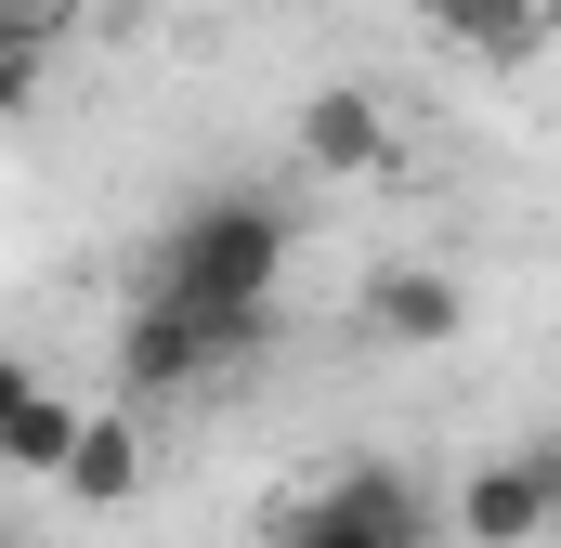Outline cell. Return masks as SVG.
<instances>
[{"mask_svg":"<svg viewBox=\"0 0 561 548\" xmlns=\"http://www.w3.org/2000/svg\"><path fill=\"white\" fill-rule=\"evenodd\" d=\"M419 26L470 66H536L561 39V0H419Z\"/></svg>","mask_w":561,"mask_h":548,"instance_id":"obj_6","label":"cell"},{"mask_svg":"<svg viewBox=\"0 0 561 548\" xmlns=\"http://www.w3.org/2000/svg\"><path fill=\"white\" fill-rule=\"evenodd\" d=\"M275 548H431V496L392 457H353V470H327L300 510H275Z\"/></svg>","mask_w":561,"mask_h":548,"instance_id":"obj_3","label":"cell"},{"mask_svg":"<svg viewBox=\"0 0 561 548\" xmlns=\"http://www.w3.org/2000/svg\"><path fill=\"white\" fill-rule=\"evenodd\" d=\"M262 340H275V313H209V300L131 287V313H118V340H105V379H118L131 406H183V392H222Z\"/></svg>","mask_w":561,"mask_h":548,"instance_id":"obj_1","label":"cell"},{"mask_svg":"<svg viewBox=\"0 0 561 548\" xmlns=\"http://www.w3.org/2000/svg\"><path fill=\"white\" fill-rule=\"evenodd\" d=\"M79 418H92V406H66L39 366H13V379H0V457H13L26 483H66V457H79Z\"/></svg>","mask_w":561,"mask_h":548,"instance_id":"obj_8","label":"cell"},{"mask_svg":"<svg viewBox=\"0 0 561 548\" xmlns=\"http://www.w3.org/2000/svg\"><path fill=\"white\" fill-rule=\"evenodd\" d=\"M523 457H536V483H549V510H561V431H536Z\"/></svg>","mask_w":561,"mask_h":548,"instance_id":"obj_10","label":"cell"},{"mask_svg":"<svg viewBox=\"0 0 561 548\" xmlns=\"http://www.w3.org/2000/svg\"><path fill=\"white\" fill-rule=\"evenodd\" d=\"M549 523H561V510H549V483H536V457H523V444H510V457H483V470L457 483V536H470V548H536Z\"/></svg>","mask_w":561,"mask_h":548,"instance_id":"obj_7","label":"cell"},{"mask_svg":"<svg viewBox=\"0 0 561 548\" xmlns=\"http://www.w3.org/2000/svg\"><path fill=\"white\" fill-rule=\"evenodd\" d=\"M66 496H79V510H131V496H144V406H131V392L79 418V457H66Z\"/></svg>","mask_w":561,"mask_h":548,"instance_id":"obj_9","label":"cell"},{"mask_svg":"<svg viewBox=\"0 0 561 548\" xmlns=\"http://www.w3.org/2000/svg\"><path fill=\"white\" fill-rule=\"evenodd\" d=\"M144 287L209 300V313H275V287H287V209L275 196H196V209L157 236Z\"/></svg>","mask_w":561,"mask_h":548,"instance_id":"obj_2","label":"cell"},{"mask_svg":"<svg viewBox=\"0 0 561 548\" xmlns=\"http://www.w3.org/2000/svg\"><path fill=\"white\" fill-rule=\"evenodd\" d=\"M366 327H379L392 353H444V340L470 327V287H457L444 262H379L366 274Z\"/></svg>","mask_w":561,"mask_h":548,"instance_id":"obj_5","label":"cell"},{"mask_svg":"<svg viewBox=\"0 0 561 548\" xmlns=\"http://www.w3.org/2000/svg\"><path fill=\"white\" fill-rule=\"evenodd\" d=\"M287 144H300L313 183H379V170H392V118H379V92H300Z\"/></svg>","mask_w":561,"mask_h":548,"instance_id":"obj_4","label":"cell"}]
</instances>
